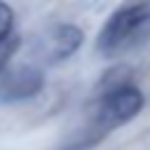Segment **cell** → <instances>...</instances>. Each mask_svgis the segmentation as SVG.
Instances as JSON below:
<instances>
[{
  "label": "cell",
  "instance_id": "6da1fadb",
  "mask_svg": "<svg viewBox=\"0 0 150 150\" xmlns=\"http://www.w3.org/2000/svg\"><path fill=\"white\" fill-rule=\"evenodd\" d=\"M150 38V0H127L103 23L96 47L103 56H117Z\"/></svg>",
  "mask_w": 150,
  "mask_h": 150
},
{
  "label": "cell",
  "instance_id": "7a4b0ae2",
  "mask_svg": "<svg viewBox=\"0 0 150 150\" xmlns=\"http://www.w3.org/2000/svg\"><path fill=\"white\" fill-rule=\"evenodd\" d=\"M141 108H143V94L138 87L127 84V82L115 84L101 96V101L96 105L94 124L98 131L105 134V131L122 127L129 120H134L141 112Z\"/></svg>",
  "mask_w": 150,
  "mask_h": 150
},
{
  "label": "cell",
  "instance_id": "3957f363",
  "mask_svg": "<svg viewBox=\"0 0 150 150\" xmlns=\"http://www.w3.org/2000/svg\"><path fill=\"white\" fill-rule=\"evenodd\" d=\"M45 87V75L35 66H19L12 70H5L0 75V101L2 103H16L33 98Z\"/></svg>",
  "mask_w": 150,
  "mask_h": 150
},
{
  "label": "cell",
  "instance_id": "277c9868",
  "mask_svg": "<svg viewBox=\"0 0 150 150\" xmlns=\"http://www.w3.org/2000/svg\"><path fill=\"white\" fill-rule=\"evenodd\" d=\"M82 30L73 23H59L54 26L45 38V54L49 61H63L82 45Z\"/></svg>",
  "mask_w": 150,
  "mask_h": 150
},
{
  "label": "cell",
  "instance_id": "5b68a950",
  "mask_svg": "<svg viewBox=\"0 0 150 150\" xmlns=\"http://www.w3.org/2000/svg\"><path fill=\"white\" fill-rule=\"evenodd\" d=\"M19 45H21V40H19V35H14V33L0 40V75L7 70V66H9V59L16 54Z\"/></svg>",
  "mask_w": 150,
  "mask_h": 150
},
{
  "label": "cell",
  "instance_id": "8992f818",
  "mask_svg": "<svg viewBox=\"0 0 150 150\" xmlns=\"http://www.w3.org/2000/svg\"><path fill=\"white\" fill-rule=\"evenodd\" d=\"M12 28H14V9L0 0V40L12 35Z\"/></svg>",
  "mask_w": 150,
  "mask_h": 150
}]
</instances>
